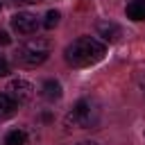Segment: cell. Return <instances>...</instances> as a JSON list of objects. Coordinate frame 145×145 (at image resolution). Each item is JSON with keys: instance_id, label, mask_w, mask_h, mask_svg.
I'll use <instances>...</instances> for the list:
<instances>
[{"instance_id": "obj_1", "label": "cell", "mask_w": 145, "mask_h": 145, "mask_svg": "<svg viewBox=\"0 0 145 145\" xmlns=\"http://www.w3.org/2000/svg\"><path fill=\"white\" fill-rule=\"evenodd\" d=\"M104 52L106 48L102 41H97L95 36H82V39H75L66 48V61L72 68H86V66L97 63L104 57Z\"/></svg>"}, {"instance_id": "obj_2", "label": "cell", "mask_w": 145, "mask_h": 145, "mask_svg": "<svg viewBox=\"0 0 145 145\" xmlns=\"http://www.w3.org/2000/svg\"><path fill=\"white\" fill-rule=\"evenodd\" d=\"M48 52H50V41L43 36H34L14 52V61L20 68H36L48 59Z\"/></svg>"}, {"instance_id": "obj_3", "label": "cell", "mask_w": 145, "mask_h": 145, "mask_svg": "<svg viewBox=\"0 0 145 145\" xmlns=\"http://www.w3.org/2000/svg\"><path fill=\"white\" fill-rule=\"evenodd\" d=\"M97 118H100V111L95 109V104L91 100H79L66 116V122L72 127H79V129H88L97 122Z\"/></svg>"}, {"instance_id": "obj_4", "label": "cell", "mask_w": 145, "mask_h": 145, "mask_svg": "<svg viewBox=\"0 0 145 145\" xmlns=\"http://www.w3.org/2000/svg\"><path fill=\"white\" fill-rule=\"evenodd\" d=\"M5 93H7V95H9V97L20 106V104L32 102V97H34V86H32V82H27V79L18 77V79H11V82L7 84Z\"/></svg>"}, {"instance_id": "obj_5", "label": "cell", "mask_w": 145, "mask_h": 145, "mask_svg": "<svg viewBox=\"0 0 145 145\" xmlns=\"http://www.w3.org/2000/svg\"><path fill=\"white\" fill-rule=\"evenodd\" d=\"M11 27H14V32L27 36V34H34V32H36L39 18H36L34 14H29V11H18V14L11 16Z\"/></svg>"}, {"instance_id": "obj_6", "label": "cell", "mask_w": 145, "mask_h": 145, "mask_svg": "<svg viewBox=\"0 0 145 145\" xmlns=\"http://www.w3.org/2000/svg\"><path fill=\"white\" fill-rule=\"evenodd\" d=\"M95 32H97V36H102L104 41H111V43L122 36V29H120L116 23H111V20H100V23L95 25Z\"/></svg>"}, {"instance_id": "obj_7", "label": "cell", "mask_w": 145, "mask_h": 145, "mask_svg": "<svg viewBox=\"0 0 145 145\" xmlns=\"http://www.w3.org/2000/svg\"><path fill=\"white\" fill-rule=\"evenodd\" d=\"M41 93H43V97H45V100L54 102V100H59V97H61V84H59L57 79H45V82H43Z\"/></svg>"}, {"instance_id": "obj_8", "label": "cell", "mask_w": 145, "mask_h": 145, "mask_svg": "<svg viewBox=\"0 0 145 145\" xmlns=\"http://www.w3.org/2000/svg\"><path fill=\"white\" fill-rule=\"evenodd\" d=\"M125 14H127V18H131V20H145V0H131L129 5H127V9H125Z\"/></svg>"}, {"instance_id": "obj_9", "label": "cell", "mask_w": 145, "mask_h": 145, "mask_svg": "<svg viewBox=\"0 0 145 145\" xmlns=\"http://www.w3.org/2000/svg\"><path fill=\"white\" fill-rule=\"evenodd\" d=\"M16 109H18V104H16L7 93H2V91H0V118H9Z\"/></svg>"}, {"instance_id": "obj_10", "label": "cell", "mask_w": 145, "mask_h": 145, "mask_svg": "<svg viewBox=\"0 0 145 145\" xmlns=\"http://www.w3.org/2000/svg\"><path fill=\"white\" fill-rule=\"evenodd\" d=\"M5 143H7V145H25V143H27V136H25L23 129H14V131H9V134L5 136Z\"/></svg>"}, {"instance_id": "obj_11", "label": "cell", "mask_w": 145, "mask_h": 145, "mask_svg": "<svg viewBox=\"0 0 145 145\" xmlns=\"http://www.w3.org/2000/svg\"><path fill=\"white\" fill-rule=\"evenodd\" d=\"M59 18H61V14H59L57 9H50V11L45 14V18H43V27H45V29H54V27L59 25Z\"/></svg>"}, {"instance_id": "obj_12", "label": "cell", "mask_w": 145, "mask_h": 145, "mask_svg": "<svg viewBox=\"0 0 145 145\" xmlns=\"http://www.w3.org/2000/svg\"><path fill=\"white\" fill-rule=\"evenodd\" d=\"M5 75H9V63L5 57H0V77H5Z\"/></svg>"}, {"instance_id": "obj_13", "label": "cell", "mask_w": 145, "mask_h": 145, "mask_svg": "<svg viewBox=\"0 0 145 145\" xmlns=\"http://www.w3.org/2000/svg\"><path fill=\"white\" fill-rule=\"evenodd\" d=\"M9 43H11L9 34H7V32H0V45H9Z\"/></svg>"}, {"instance_id": "obj_14", "label": "cell", "mask_w": 145, "mask_h": 145, "mask_svg": "<svg viewBox=\"0 0 145 145\" xmlns=\"http://www.w3.org/2000/svg\"><path fill=\"white\" fill-rule=\"evenodd\" d=\"M18 2H23V5H39V2H43V0H18Z\"/></svg>"}, {"instance_id": "obj_15", "label": "cell", "mask_w": 145, "mask_h": 145, "mask_svg": "<svg viewBox=\"0 0 145 145\" xmlns=\"http://www.w3.org/2000/svg\"><path fill=\"white\" fill-rule=\"evenodd\" d=\"M79 145H97V143H88V140H86V143H79Z\"/></svg>"}, {"instance_id": "obj_16", "label": "cell", "mask_w": 145, "mask_h": 145, "mask_svg": "<svg viewBox=\"0 0 145 145\" xmlns=\"http://www.w3.org/2000/svg\"><path fill=\"white\" fill-rule=\"evenodd\" d=\"M2 7H5V0H0V9H2Z\"/></svg>"}]
</instances>
